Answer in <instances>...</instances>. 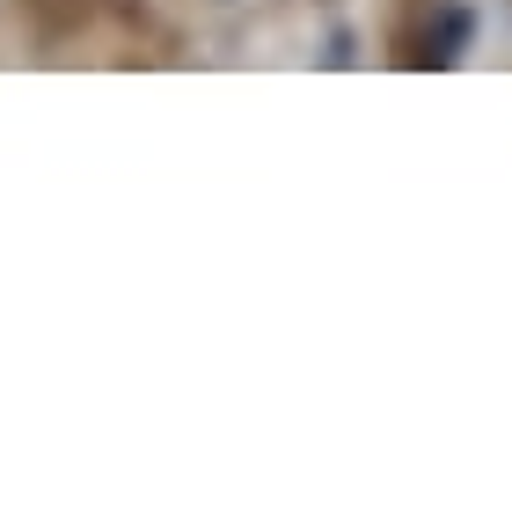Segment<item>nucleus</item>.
I'll return each instance as SVG.
<instances>
[]
</instances>
